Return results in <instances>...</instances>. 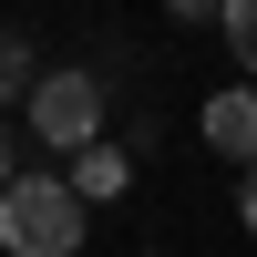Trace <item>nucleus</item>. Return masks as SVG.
<instances>
[{"mask_svg":"<svg viewBox=\"0 0 257 257\" xmlns=\"http://www.w3.org/2000/svg\"><path fill=\"white\" fill-rule=\"evenodd\" d=\"M0 247L11 257H72L82 247V196L62 175H11L0 185Z\"/></svg>","mask_w":257,"mask_h":257,"instance_id":"1","label":"nucleus"},{"mask_svg":"<svg viewBox=\"0 0 257 257\" xmlns=\"http://www.w3.org/2000/svg\"><path fill=\"white\" fill-rule=\"evenodd\" d=\"M0 185H11V123H0Z\"/></svg>","mask_w":257,"mask_h":257,"instance_id":"7","label":"nucleus"},{"mask_svg":"<svg viewBox=\"0 0 257 257\" xmlns=\"http://www.w3.org/2000/svg\"><path fill=\"white\" fill-rule=\"evenodd\" d=\"M31 123H41V144L82 155V144L103 134V82H93V72H41V82H31Z\"/></svg>","mask_w":257,"mask_h":257,"instance_id":"2","label":"nucleus"},{"mask_svg":"<svg viewBox=\"0 0 257 257\" xmlns=\"http://www.w3.org/2000/svg\"><path fill=\"white\" fill-rule=\"evenodd\" d=\"M82 155H93V144H82ZM113 185H123V165H113V155H93V165H82V185H72V196H113Z\"/></svg>","mask_w":257,"mask_h":257,"instance_id":"5","label":"nucleus"},{"mask_svg":"<svg viewBox=\"0 0 257 257\" xmlns=\"http://www.w3.org/2000/svg\"><path fill=\"white\" fill-rule=\"evenodd\" d=\"M0 82H11V41H0Z\"/></svg>","mask_w":257,"mask_h":257,"instance_id":"8","label":"nucleus"},{"mask_svg":"<svg viewBox=\"0 0 257 257\" xmlns=\"http://www.w3.org/2000/svg\"><path fill=\"white\" fill-rule=\"evenodd\" d=\"M216 21H226V52H237V62H247V72H257V0H226V11H216Z\"/></svg>","mask_w":257,"mask_h":257,"instance_id":"4","label":"nucleus"},{"mask_svg":"<svg viewBox=\"0 0 257 257\" xmlns=\"http://www.w3.org/2000/svg\"><path fill=\"white\" fill-rule=\"evenodd\" d=\"M206 144L257 165V93H216V103H206Z\"/></svg>","mask_w":257,"mask_h":257,"instance_id":"3","label":"nucleus"},{"mask_svg":"<svg viewBox=\"0 0 257 257\" xmlns=\"http://www.w3.org/2000/svg\"><path fill=\"white\" fill-rule=\"evenodd\" d=\"M237 206H247V237H257V165L237 175Z\"/></svg>","mask_w":257,"mask_h":257,"instance_id":"6","label":"nucleus"}]
</instances>
